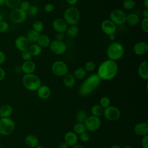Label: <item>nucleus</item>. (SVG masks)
Returning <instances> with one entry per match:
<instances>
[{
    "instance_id": "31",
    "label": "nucleus",
    "mask_w": 148,
    "mask_h": 148,
    "mask_svg": "<svg viewBox=\"0 0 148 148\" xmlns=\"http://www.w3.org/2000/svg\"><path fill=\"white\" fill-rule=\"evenodd\" d=\"M104 109L99 105H94L91 108V113L92 116L99 117L103 114Z\"/></svg>"
},
{
    "instance_id": "30",
    "label": "nucleus",
    "mask_w": 148,
    "mask_h": 148,
    "mask_svg": "<svg viewBox=\"0 0 148 148\" xmlns=\"http://www.w3.org/2000/svg\"><path fill=\"white\" fill-rule=\"evenodd\" d=\"M87 73V71L83 67H78L74 71L73 75L76 80H82L86 77Z\"/></svg>"
},
{
    "instance_id": "28",
    "label": "nucleus",
    "mask_w": 148,
    "mask_h": 148,
    "mask_svg": "<svg viewBox=\"0 0 148 148\" xmlns=\"http://www.w3.org/2000/svg\"><path fill=\"white\" fill-rule=\"evenodd\" d=\"M40 33L34 31V29H29L26 34L25 37L28 39L29 43H36L38 38L40 35Z\"/></svg>"
},
{
    "instance_id": "9",
    "label": "nucleus",
    "mask_w": 148,
    "mask_h": 148,
    "mask_svg": "<svg viewBox=\"0 0 148 148\" xmlns=\"http://www.w3.org/2000/svg\"><path fill=\"white\" fill-rule=\"evenodd\" d=\"M10 20L15 24L24 23L27 17V12L21 10L19 8L12 9L9 14Z\"/></svg>"
},
{
    "instance_id": "46",
    "label": "nucleus",
    "mask_w": 148,
    "mask_h": 148,
    "mask_svg": "<svg viewBox=\"0 0 148 148\" xmlns=\"http://www.w3.org/2000/svg\"><path fill=\"white\" fill-rule=\"evenodd\" d=\"M141 145L143 148H148V135L143 136L141 140Z\"/></svg>"
},
{
    "instance_id": "4",
    "label": "nucleus",
    "mask_w": 148,
    "mask_h": 148,
    "mask_svg": "<svg viewBox=\"0 0 148 148\" xmlns=\"http://www.w3.org/2000/svg\"><path fill=\"white\" fill-rule=\"evenodd\" d=\"M24 87L31 91H36L42 85V82L38 76L34 73L25 74L22 78Z\"/></svg>"
},
{
    "instance_id": "62",
    "label": "nucleus",
    "mask_w": 148,
    "mask_h": 148,
    "mask_svg": "<svg viewBox=\"0 0 148 148\" xmlns=\"http://www.w3.org/2000/svg\"><path fill=\"white\" fill-rule=\"evenodd\" d=\"M121 1H124V0H121Z\"/></svg>"
},
{
    "instance_id": "55",
    "label": "nucleus",
    "mask_w": 148,
    "mask_h": 148,
    "mask_svg": "<svg viewBox=\"0 0 148 148\" xmlns=\"http://www.w3.org/2000/svg\"><path fill=\"white\" fill-rule=\"evenodd\" d=\"M109 36V38L110 40H114L115 38H116L115 35H110V36Z\"/></svg>"
},
{
    "instance_id": "58",
    "label": "nucleus",
    "mask_w": 148,
    "mask_h": 148,
    "mask_svg": "<svg viewBox=\"0 0 148 148\" xmlns=\"http://www.w3.org/2000/svg\"><path fill=\"white\" fill-rule=\"evenodd\" d=\"M35 148H45L43 146H39V145H38L36 147H35Z\"/></svg>"
},
{
    "instance_id": "52",
    "label": "nucleus",
    "mask_w": 148,
    "mask_h": 148,
    "mask_svg": "<svg viewBox=\"0 0 148 148\" xmlns=\"http://www.w3.org/2000/svg\"><path fill=\"white\" fill-rule=\"evenodd\" d=\"M59 148H69V146L65 142H62L59 145Z\"/></svg>"
},
{
    "instance_id": "24",
    "label": "nucleus",
    "mask_w": 148,
    "mask_h": 148,
    "mask_svg": "<svg viewBox=\"0 0 148 148\" xmlns=\"http://www.w3.org/2000/svg\"><path fill=\"white\" fill-rule=\"evenodd\" d=\"M62 82L64 85L67 88L73 87L76 83V79L73 74L67 73L63 76Z\"/></svg>"
},
{
    "instance_id": "19",
    "label": "nucleus",
    "mask_w": 148,
    "mask_h": 148,
    "mask_svg": "<svg viewBox=\"0 0 148 148\" xmlns=\"http://www.w3.org/2000/svg\"><path fill=\"white\" fill-rule=\"evenodd\" d=\"M138 73L139 76L145 80L148 79V62L143 61L140 63L138 67Z\"/></svg>"
},
{
    "instance_id": "17",
    "label": "nucleus",
    "mask_w": 148,
    "mask_h": 148,
    "mask_svg": "<svg viewBox=\"0 0 148 148\" xmlns=\"http://www.w3.org/2000/svg\"><path fill=\"white\" fill-rule=\"evenodd\" d=\"M64 142H65L69 147H72L77 143L78 136L73 131H68L66 132L64 136Z\"/></svg>"
},
{
    "instance_id": "33",
    "label": "nucleus",
    "mask_w": 148,
    "mask_h": 148,
    "mask_svg": "<svg viewBox=\"0 0 148 148\" xmlns=\"http://www.w3.org/2000/svg\"><path fill=\"white\" fill-rule=\"evenodd\" d=\"M86 128L84 123H76L73 126V132L77 135H80L86 132Z\"/></svg>"
},
{
    "instance_id": "53",
    "label": "nucleus",
    "mask_w": 148,
    "mask_h": 148,
    "mask_svg": "<svg viewBox=\"0 0 148 148\" xmlns=\"http://www.w3.org/2000/svg\"><path fill=\"white\" fill-rule=\"evenodd\" d=\"M72 148H84V147L82 145L77 143V144H76L75 145L73 146L72 147Z\"/></svg>"
},
{
    "instance_id": "11",
    "label": "nucleus",
    "mask_w": 148,
    "mask_h": 148,
    "mask_svg": "<svg viewBox=\"0 0 148 148\" xmlns=\"http://www.w3.org/2000/svg\"><path fill=\"white\" fill-rule=\"evenodd\" d=\"M84 124L86 130L91 132H94L98 130L101 127L102 121L99 117L90 116L87 117L84 122Z\"/></svg>"
},
{
    "instance_id": "16",
    "label": "nucleus",
    "mask_w": 148,
    "mask_h": 148,
    "mask_svg": "<svg viewBox=\"0 0 148 148\" xmlns=\"http://www.w3.org/2000/svg\"><path fill=\"white\" fill-rule=\"evenodd\" d=\"M133 51L135 54L140 56H143L148 51V45L144 41L136 42L133 47Z\"/></svg>"
},
{
    "instance_id": "5",
    "label": "nucleus",
    "mask_w": 148,
    "mask_h": 148,
    "mask_svg": "<svg viewBox=\"0 0 148 148\" xmlns=\"http://www.w3.org/2000/svg\"><path fill=\"white\" fill-rule=\"evenodd\" d=\"M80 18L79 10L74 6L67 8L64 12L63 19L68 25H77Z\"/></svg>"
},
{
    "instance_id": "51",
    "label": "nucleus",
    "mask_w": 148,
    "mask_h": 148,
    "mask_svg": "<svg viewBox=\"0 0 148 148\" xmlns=\"http://www.w3.org/2000/svg\"><path fill=\"white\" fill-rule=\"evenodd\" d=\"M142 15L143 16V18H148V9H143L142 11Z\"/></svg>"
},
{
    "instance_id": "10",
    "label": "nucleus",
    "mask_w": 148,
    "mask_h": 148,
    "mask_svg": "<svg viewBox=\"0 0 148 148\" xmlns=\"http://www.w3.org/2000/svg\"><path fill=\"white\" fill-rule=\"evenodd\" d=\"M50 50L56 55L64 54L67 49V46L63 40L54 39L51 40L49 45Z\"/></svg>"
},
{
    "instance_id": "43",
    "label": "nucleus",
    "mask_w": 148,
    "mask_h": 148,
    "mask_svg": "<svg viewBox=\"0 0 148 148\" xmlns=\"http://www.w3.org/2000/svg\"><path fill=\"white\" fill-rule=\"evenodd\" d=\"M21 57L22 60H24V61H26L31 60L32 56L28 50H26L21 53Z\"/></svg>"
},
{
    "instance_id": "21",
    "label": "nucleus",
    "mask_w": 148,
    "mask_h": 148,
    "mask_svg": "<svg viewBox=\"0 0 148 148\" xmlns=\"http://www.w3.org/2000/svg\"><path fill=\"white\" fill-rule=\"evenodd\" d=\"M38 97L42 99L49 98L51 95V89L46 85H41L36 90Z\"/></svg>"
},
{
    "instance_id": "57",
    "label": "nucleus",
    "mask_w": 148,
    "mask_h": 148,
    "mask_svg": "<svg viewBox=\"0 0 148 148\" xmlns=\"http://www.w3.org/2000/svg\"><path fill=\"white\" fill-rule=\"evenodd\" d=\"M110 148H121V147L118 145H113Z\"/></svg>"
},
{
    "instance_id": "3",
    "label": "nucleus",
    "mask_w": 148,
    "mask_h": 148,
    "mask_svg": "<svg viewBox=\"0 0 148 148\" xmlns=\"http://www.w3.org/2000/svg\"><path fill=\"white\" fill-rule=\"evenodd\" d=\"M106 54L109 60L116 62L121 59L124 54V46L119 42H113L108 45Z\"/></svg>"
},
{
    "instance_id": "47",
    "label": "nucleus",
    "mask_w": 148,
    "mask_h": 148,
    "mask_svg": "<svg viewBox=\"0 0 148 148\" xmlns=\"http://www.w3.org/2000/svg\"><path fill=\"white\" fill-rule=\"evenodd\" d=\"M6 59V56L5 53L2 51V50H0V66L4 64Z\"/></svg>"
},
{
    "instance_id": "8",
    "label": "nucleus",
    "mask_w": 148,
    "mask_h": 148,
    "mask_svg": "<svg viewBox=\"0 0 148 148\" xmlns=\"http://www.w3.org/2000/svg\"><path fill=\"white\" fill-rule=\"evenodd\" d=\"M127 14L125 12L120 9H115L111 11L109 14V20L116 26L121 25L125 23Z\"/></svg>"
},
{
    "instance_id": "7",
    "label": "nucleus",
    "mask_w": 148,
    "mask_h": 148,
    "mask_svg": "<svg viewBox=\"0 0 148 148\" xmlns=\"http://www.w3.org/2000/svg\"><path fill=\"white\" fill-rule=\"evenodd\" d=\"M51 70L55 76L57 77H63L68 73L69 67L64 61L57 60L53 62Z\"/></svg>"
},
{
    "instance_id": "22",
    "label": "nucleus",
    "mask_w": 148,
    "mask_h": 148,
    "mask_svg": "<svg viewBox=\"0 0 148 148\" xmlns=\"http://www.w3.org/2000/svg\"><path fill=\"white\" fill-rule=\"evenodd\" d=\"M125 23L131 27H136L140 23V19L138 14L135 13H131L127 14Z\"/></svg>"
},
{
    "instance_id": "37",
    "label": "nucleus",
    "mask_w": 148,
    "mask_h": 148,
    "mask_svg": "<svg viewBox=\"0 0 148 148\" xmlns=\"http://www.w3.org/2000/svg\"><path fill=\"white\" fill-rule=\"evenodd\" d=\"M84 68L87 72H91L94 71L96 68V65L92 61H88L84 64Z\"/></svg>"
},
{
    "instance_id": "39",
    "label": "nucleus",
    "mask_w": 148,
    "mask_h": 148,
    "mask_svg": "<svg viewBox=\"0 0 148 148\" xmlns=\"http://www.w3.org/2000/svg\"><path fill=\"white\" fill-rule=\"evenodd\" d=\"M39 8L36 5H31L29 9L28 10V14L31 16L35 17L39 13Z\"/></svg>"
},
{
    "instance_id": "50",
    "label": "nucleus",
    "mask_w": 148,
    "mask_h": 148,
    "mask_svg": "<svg viewBox=\"0 0 148 148\" xmlns=\"http://www.w3.org/2000/svg\"><path fill=\"white\" fill-rule=\"evenodd\" d=\"M65 33H57V35L56 37V39L60 40H63V39L64 38Z\"/></svg>"
},
{
    "instance_id": "42",
    "label": "nucleus",
    "mask_w": 148,
    "mask_h": 148,
    "mask_svg": "<svg viewBox=\"0 0 148 148\" xmlns=\"http://www.w3.org/2000/svg\"><path fill=\"white\" fill-rule=\"evenodd\" d=\"M9 28V25L8 22L2 20L0 21V32L4 33L6 32Z\"/></svg>"
},
{
    "instance_id": "18",
    "label": "nucleus",
    "mask_w": 148,
    "mask_h": 148,
    "mask_svg": "<svg viewBox=\"0 0 148 148\" xmlns=\"http://www.w3.org/2000/svg\"><path fill=\"white\" fill-rule=\"evenodd\" d=\"M134 132L139 135L144 136L148 134V124L147 122H140L136 124L134 128Z\"/></svg>"
},
{
    "instance_id": "61",
    "label": "nucleus",
    "mask_w": 148,
    "mask_h": 148,
    "mask_svg": "<svg viewBox=\"0 0 148 148\" xmlns=\"http://www.w3.org/2000/svg\"><path fill=\"white\" fill-rule=\"evenodd\" d=\"M0 143H1V139H0Z\"/></svg>"
},
{
    "instance_id": "32",
    "label": "nucleus",
    "mask_w": 148,
    "mask_h": 148,
    "mask_svg": "<svg viewBox=\"0 0 148 148\" xmlns=\"http://www.w3.org/2000/svg\"><path fill=\"white\" fill-rule=\"evenodd\" d=\"M87 117L88 116L86 112L83 109L79 110L76 114V119L77 123H84Z\"/></svg>"
},
{
    "instance_id": "14",
    "label": "nucleus",
    "mask_w": 148,
    "mask_h": 148,
    "mask_svg": "<svg viewBox=\"0 0 148 148\" xmlns=\"http://www.w3.org/2000/svg\"><path fill=\"white\" fill-rule=\"evenodd\" d=\"M29 45L30 43L25 36L20 35L15 39L14 46L17 50H18L21 53L28 50Z\"/></svg>"
},
{
    "instance_id": "56",
    "label": "nucleus",
    "mask_w": 148,
    "mask_h": 148,
    "mask_svg": "<svg viewBox=\"0 0 148 148\" xmlns=\"http://www.w3.org/2000/svg\"><path fill=\"white\" fill-rule=\"evenodd\" d=\"M5 4V0H0V6H2Z\"/></svg>"
},
{
    "instance_id": "59",
    "label": "nucleus",
    "mask_w": 148,
    "mask_h": 148,
    "mask_svg": "<svg viewBox=\"0 0 148 148\" xmlns=\"http://www.w3.org/2000/svg\"><path fill=\"white\" fill-rule=\"evenodd\" d=\"M123 148H132V147H131V146H124Z\"/></svg>"
},
{
    "instance_id": "35",
    "label": "nucleus",
    "mask_w": 148,
    "mask_h": 148,
    "mask_svg": "<svg viewBox=\"0 0 148 148\" xmlns=\"http://www.w3.org/2000/svg\"><path fill=\"white\" fill-rule=\"evenodd\" d=\"M22 0H5V4L8 8L13 9L19 7Z\"/></svg>"
},
{
    "instance_id": "38",
    "label": "nucleus",
    "mask_w": 148,
    "mask_h": 148,
    "mask_svg": "<svg viewBox=\"0 0 148 148\" xmlns=\"http://www.w3.org/2000/svg\"><path fill=\"white\" fill-rule=\"evenodd\" d=\"M110 99L109 97L104 96L101 98L99 99V105H101L103 109L110 106Z\"/></svg>"
},
{
    "instance_id": "15",
    "label": "nucleus",
    "mask_w": 148,
    "mask_h": 148,
    "mask_svg": "<svg viewBox=\"0 0 148 148\" xmlns=\"http://www.w3.org/2000/svg\"><path fill=\"white\" fill-rule=\"evenodd\" d=\"M53 29L57 33H65L68 25L63 18H56L51 23Z\"/></svg>"
},
{
    "instance_id": "54",
    "label": "nucleus",
    "mask_w": 148,
    "mask_h": 148,
    "mask_svg": "<svg viewBox=\"0 0 148 148\" xmlns=\"http://www.w3.org/2000/svg\"><path fill=\"white\" fill-rule=\"evenodd\" d=\"M143 5L145 8L148 9V0H143Z\"/></svg>"
},
{
    "instance_id": "48",
    "label": "nucleus",
    "mask_w": 148,
    "mask_h": 148,
    "mask_svg": "<svg viewBox=\"0 0 148 148\" xmlns=\"http://www.w3.org/2000/svg\"><path fill=\"white\" fill-rule=\"evenodd\" d=\"M5 76H6L5 71L2 67H1V66H0V82L2 81L5 79Z\"/></svg>"
},
{
    "instance_id": "45",
    "label": "nucleus",
    "mask_w": 148,
    "mask_h": 148,
    "mask_svg": "<svg viewBox=\"0 0 148 148\" xmlns=\"http://www.w3.org/2000/svg\"><path fill=\"white\" fill-rule=\"evenodd\" d=\"M80 139L83 142H87L90 139V135L86 132L80 135Z\"/></svg>"
},
{
    "instance_id": "2",
    "label": "nucleus",
    "mask_w": 148,
    "mask_h": 148,
    "mask_svg": "<svg viewBox=\"0 0 148 148\" xmlns=\"http://www.w3.org/2000/svg\"><path fill=\"white\" fill-rule=\"evenodd\" d=\"M101 79L96 73H93L87 77L82 82L78 89L79 95L85 97L92 93L100 84Z\"/></svg>"
},
{
    "instance_id": "36",
    "label": "nucleus",
    "mask_w": 148,
    "mask_h": 148,
    "mask_svg": "<svg viewBox=\"0 0 148 148\" xmlns=\"http://www.w3.org/2000/svg\"><path fill=\"white\" fill-rule=\"evenodd\" d=\"M32 29L40 34L44 29V24L42 21L36 20L32 23Z\"/></svg>"
},
{
    "instance_id": "60",
    "label": "nucleus",
    "mask_w": 148,
    "mask_h": 148,
    "mask_svg": "<svg viewBox=\"0 0 148 148\" xmlns=\"http://www.w3.org/2000/svg\"><path fill=\"white\" fill-rule=\"evenodd\" d=\"M2 20V15L0 13V21Z\"/></svg>"
},
{
    "instance_id": "13",
    "label": "nucleus",
    "mask_w": 148,
    "mask_h": 148,
    "mask_svg": "<svg viewBox=\"0 0 148 148\" xmlns=\"http://www.w3.org/2000/svg\"><path fill=\"white\" fill-rule=\"evenodd\" d=\"M101 28L102 31L108 36L115 35L117 30L116 25L109 19L102 21L101 24Z\"/></svg>"
},
{
    "instance_id": "12",
    "label": "nucleus",
    "mask_w": 148,
    "mask_h": 148,
    "mask_svg": "<svg viewBox=\"0 0 148 148\" xmlns=\"http://www.w3.org/2000/svg\"><path fill=\"white\" fill-rule=\"evenodd\" d=\"M103 114L106 119L109 121H116L121 115L120 110L114 106H109L103 110Z\"/></svg>"
},
{
    "instance_id": "25",
    "label": "nucleus",
    "mask_w": 148,
    "mask_h": 148,
    "mask_svg": "<svg viewBox=\"0 0 148 148\" xmlns=\"http://www.w3.org/2000/svg\"><path fill=\"white\" fill-rule=\"evenodd\" d=\"M51 40L49 36L46 34H40L38 39L36 42L37 44L42 49L49 47Z\"/></svg>"
},
{
    "instance_id": "26",
    "label": "nucleus",
    "mask_w": 148,
    "mask_h": 148,
    "mask_svg": "<svg viewBox=\"0 0 148 148\" xmlns=\"http://www.w3.org/2000/svg\"><path fill=\"white\" fill-rule=\"evenodd\" d=\"M13 108L9 104H4L0 107V116L2 117H10L13 113Z\"/></svg>"
},
{
    "instance_id": "41",
    "label": "nucleus",
    "mask_w": 148,
    "mask_h": 148,
    "mask_svg": "<svg viewBox=\"0 0 148 148\" xmlns=\"http://www.w3.org/2000/svg\"><path fill=\"white\" fill-rule=\"evenodd\" d=\"M30 6H31V4L28 1H23L21 2L18 8H20L21 10L27 12Z\"/></svg>"
},
{
    "instance_id": "23",
    "label": "nucleus",
    "mask_w": 148,
    "mask_h": 148,
    "mask_svg": "<svg viewBox=\"0 0 148 148\" xmlns=\"http://www.w3.org/2000/svg\"><path fill=\"white\" fill-rule=\"evenodd\" d=\"M25 145L30 148H35L39 145V139L38 137L34 134L28 135L24 140Z\"/></svg>"
},
{
    "instance_id": "6",
    "label": "nucleus",
    "mask_w": 148,
    "mask_h": 148,
    "mask_svg": "<svg viewBox=\"0 0 148 148\" xmlns=\"http://www.w3.org/2000/svg\"><path fill=\"white\" fill-rule=\"evenodd\" d=\"M15 129L14 121L10 117H2L0 119V134L8 136L12 134Z\"/></svg>"
},
{
    "instance_id": "20",
    "label": "nucleus",
    "mask_w": 148,
    "mask_h": 148,
    "mask_svg": "<svg viewBox=\"0 0 148 148\" xmlns=\"http://www.w3.org/2000/svg\"><path fill=\"white\" fill-rule=\"evenodd\" d=\"M21 69L24 74L34 73L36 69V65L35 62L31 60L24 61L21 66Z\"/></svg>"
},
{
    "instance_id": "34",
    "label": "nucleus",
    "mask_w": 148,
    "mask_h": 148,
    "mask_svg": "<svg viewBox=\"0 0 148 148\" xmlns=\"http://www.w3.org/2000/svg\"><path fill=\"white\" fill-rule=\"evenodd\" d=\"M122 5L125 10H130L135 8L136 2L135 0H124L123 1Z\"/></svg>"
},
{
    "instance_id": "49",
    "label": "nucleus",
    "mask_w": 148,
    "mask_h": 148,
    "mask_svg": "<svg viewBox=\"0 0 148 148\" xmlns=\"http://www.w3.org/2000/svg\"><path fill=\"white\" fill-rule=\"evenodd\" d=\"M66 2L69 5L73 6L77 3L78 0H66Z\"/></svg>"
},
{
    "instance_id": "29",
    "label": "nucleus",
    "mask_w": 148,
    "mask_h": 148,
    "mask_svg": "<svg viewBox=\"0 0 148 148\" xmlns=\"http://www.w3.org/2000/svg\"><path fill=\"white\" fill-rule=\"evenodd\" d=\"M28 50L32 57H37L41 54L42 52V48L37 43H32L29 45Z\"/></svg>"
},
{
    "instance_id": "40",
    "label": "nucleus",
    "mask_w": 148,
    "mask_h": 148,
    "mask_svg": "<svg viewBox=\"0 0 148 148\" xmlns=\"http://www.w3.org/2000/svg\"><path fill=\"white\" fill-rule=\"evenodd\" d=\"M140 27L145 33L148 32V18H143L140 21Z\"/></svg>"
},
{
    "instance_id": "44",
    "label": "nucleus",
    "mask_w": 148,
    "mask_h": 148,
    "mask_svg": "<svg viewBox=\"0 0 148 148\" xmlns=\"http://www.w3.org/2000/svg\"><path fill=\"white\" fill-rule=\"evenodd\" d=\"M44 11L46 13H51L54 10V6L51 3H46L43 8Z\"/></svg>"
},
{
    "instance_id": "1",
    "label": "nucleus",
    "mask_w": 148,
    "mask_h": 148,
    "mask_svg": "<svg viewBox=\"0 0 148 148\" xmlns=\"http://www.w3.org/2000/svg\"><path fill=\"white\" fill-rule=\"evenodd\" d=\"M119 66L116 61L107 59L98 65L97 74L102 80H110L117 75Z\"/></svg>"
},
{
    "instance_id": "27",
    "label": "nucleus",
    "mask_w": 148,
    "mask_h": 148,
    "mask_svg": "<svg viewBox=\"0 0 148 148\" xmlns=\"http://www.w3.org/2000/svg\"><path fill=\"white\" fill-rule=\"evenodd\" d=\"M79 32V28L78 26L77 25H72L68 26L65 33L68 37L71 38H73L78 35Z\"/></svg>"
}]
</instances>
